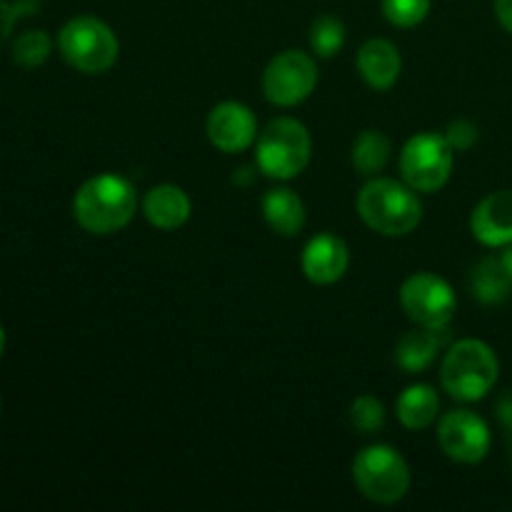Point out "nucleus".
I'll use <instances>...</instances> for the list:
<instances>
[{
    "label": "nucleus",
    "mask_w": 512,
    "mask_h": 512,
    "mask_svg": "<svg viewBox=\"0 0 512 512\" xmlns=\"http://www.w3.org/2000/svg\"><path fill=\"white\" fill-rule=\"evenodd\" d=\"M138 210V193L115 173H100L85 180L73 198V215L90 235H110L123 230Z\"/></svg>",
    "instance_id": "1"
},
{
    "label": "nucleus",
    "mask_w": 512,
    "mask_h": 512,
    "mask_svg": "<svg viewBox=\"0 0 512 512\" xmlns=\"http://www.w3.org/2000/svg\"><path fill=\"white\" fill-rule=\"evenodd\" d=\"M355 208L370 230L388 238L413 233L423 220V205L415 190L393 178H373L365 183L355 200Z\"/></svg>",
    "instance_id": "2"
},
{
    "label": "nucleus",
    "mask_w": 512,
    "mask_h": 512,
    "mask_svg": "<svg viewBox=\"0 0 512 512\" xmlns=\"http://www.w3.org/2000/svg\"><path fill=\"white\" fill-rule=\"evenodd\" d=\"M500 375V363L495 350L483 340H458L445 353L440 365L443 390L455 400L475 403L483 400L495 388Z\"/></svg>",
    "instance_id": "3"
},
{
    "label": "nucleus",
    "mask_w": 512,
    "mask_h": 512,
    "mask_svg": "<svg viewBox=\"0 0 512 512\" xmlns=\"http://www.w3.org/2000/svg\"><path fill=\"white\" fill-rule=\"evenodd\" d=\"M58 50L65 63L85 75L108 73L120 55L118 35L95 15L70 18L58 33Z\"/></svg>",
    "instance_id": "4"
},
{
    "label": "nucleus",
    "mask_w": 512,
    "mask_h": 512,
    "mask_svg": "<svg viewBox=\"0 0 512 512\" xmlns=\"http://www.w3.org/2000/svg\"><path fill=\"white\" fill-rule=\"evenodd\" d=\"M310 153H313V140L308 128L295 118H275L258 135L255 160L260 173L268 178L293 180L308 168Z\"/></svg>",
    "instance_id": "5"
},
{
    "label": "nucleus",
    "mask_w": 512,
    "mask_h": 512,
    "mask_svg": "<svg viewBox=\"0 0 512 512\" xmlns=\"http://www.w3.org/2000/svg\"><path fill=\"white\" fill-rule=\"evenodd\" d=\"M353 480L360 493L378 505L400 503L410 490L408 463L390 445L360 450L353 463Z\"/></svg>",
    "instance_id": "6"
},
{
    "label": "nucleus",
    "mask_w": 512,
    "mask_h": 512,
    "mask_svg": "<svg viewBox=\"0 0 512 512\" xmlns=\"http://www.w3.org/2000/svg\"><path fill=\"white\" fill-rule=\"evenodd\" d=\"M455 150L440 133H418L400 153V173L415 193H438L453 173Z\"/></svg>",
    "instance_id": "7"
},
{
    "label": "nucleus",
    "mask_w": 512,
    "mask_h": 512,
    "mask_svg": "<svg viewBox=\"0 0 512 512\" xmlns=\"http://www.w3.org/2000/svg\"><path fill=\"white\" fill-rule=\"evenodd\" d=\"M405 315L420 328H448L458 310V298L443 278L433 273H415L400 288Z\"/></svg>",
    "instance_id": "8"
},
{
    "label": "nucleus",
    "mask_w": 512,
    "mask_h": 512,
    "mask_svg": "<svg viewBox=\"0 0 512 512\" xmlns=\"http://www.w3.org/2000/svg\"><path fill=\"white\" fill-rule=\"evenodd\" d=\"M318 85V65L308 53L285 50L275 55L263 73V93L278 108H293L310 98Z\"/></svg>",
    "instance_id": "9"
},
{
    "label": "nucleus",
    "mask_w": 512,
    "mask_h": 512,
    "mask_svg": "<svg viewBox=\"0 0 512 512\" xmlns=\"http://www.w3.org/2000/svg\"><path fill=\"white\" fill-rule=\"evenodd\" d=\"M438 443L450 460L475 465L490 453V430L480 415L470 410H453L443 415L438 428Z\"/></svg>",
    "instance_id": "10"
},
{
    "label": "nucleus",
    "mask_w": 512,
    "mask_h": 512,
    "mask_svg": "<svg viewBox=\"0 0 512 512\" xmlns=\"http://www.w3.org/2000/svg\"><path fill=\"white\" fill-rule=\"evenodd\" d=\"M205 130H208L210 143L223 153H243L258 140V123H255L253 110L235 100L215 105L208 115Z\"/></svg>",
    "instance_id": "11"
},
{
    "label": "nucleus",
    "mask_w": 512,
    "mask_h": 512,
    "mask_svg": "<svg viewBox=\"0 0 512 512\" xmlns=\"http://www.w3.org/2000/svg\"><path fill=\"white\" fill-rule=\"evenodd\" d=\"M300 265H303V273L310 283L315 285L338 283L350 265L348 245H345L343 238H338V235L333 233L315 235V238L305 245Z\"/></svg>",
    "instance_id": "12"
},
{
    "label": "nucleus",
    "mask_w": 512,
    "mask_h": 512,
    "mask_svg": "<svg viewBox=\"0 0 512 512\" xmlns=\"http://www.w3.org/2000/svg\"><path fill=\"white\" fill-rule=\"evenodd\" d=\"M475 240L488 248H505L512 243V190H498L480 200L470 218Z\"/></svg>",
    "instance_id": "13"
},
{
    "label": "nucleus",
    "mask_w": 512,
    "mask_h": 512,
    "mask_svg": "<svg viewBox=\"0 0 512 512\" xmlns=\"http://www.w3.org/2000/svg\"><path fill=\"white\" fill-rule=\"evenodd\" d=\"M190 205L188 193L178 185H155L145 193L143 198V213L148 223L158 230H178L188 223L190 218Z\"/></svg>",
    "instance_id": "14"
},
{
    "label": "nucleus",
    "mask_w": 512,
    "mask_h": 512,
    "mask_svg": "<svg viewBox=\"0 0 512 512\" xmlns=\"http://www.w3.org/2000/svg\"><path fill=\"white\" fill-rule=\"evenodd\" d=\"M400 60L398 48L385 38H373L360 48L358 53V73L363 75L365 83L375 90H390L400 78Z\"/></svg>",
    "instance_id": "15"
},
{
    "label": "nucleus",
    "mask_w": 512,
    "mask_h": 512,
    "mask_svg": "<svg viewBox=\"0 0 512 512\" xmlns=\"http://www.w3.org/2000/svg\"><path fill=\"white\" fill-rule=\"evenodd\" d=\"M448 343V328H420L410 330L395 345V363L405 370V373L415 375L428 370L435 363L443 345Z\"/></svg>",
    "instance_id": "16"
},
{
    "label": "nucleus",
    "mask_w": 512,
    "mask_h": 512,
    "mask_svg": "<svg viewBox=\"0 0 512 512\" xmlns=\"http://www.w3.org/2000/svg\"><path fill=\"white\" fill-rule=\"evenodd\" d=\"M263 215L270 230L283 238H293L305 228V205L290 188L268 190L263 198Z\"/></svg>",
    "instance_id": "17"
},
{
    "label": "nucleus",
    "mask_w": 512,
    "mask_h": 512,
    "mask_svg": "<svg viewBox=\"0 0 512 512\" xmlns=\"http://www.w3.org/2000/svg\"><path fill=\"white\" fill-rule=\"evenodd\" d=\"M398 420L408 430H425L435 423L440 413V398L433 385H410L395 403Z\"/></svg>",
    "instance_id": "18"
},
{
    "label": "nucleus",
    "mask_w": 512,
    "mask_h": 512,
    "mask_svg": "<svg viewBox=\"0 0 512 512\" xmlns=\"http://www.w3.org/2000/svg\"><path fill=\"white\" fill-rule=\"evenodd\" d=\"M470 290L485 305H498L512 293V275L503 265L500 255L483 258L470 275Z\"/></svg>",
    "instance_id": "19"
},
{
    "label": "nucleus",
    "mask_w": 512,
    "mask_h": 512,
    "mask_svg": "<svg viewBox=\"0 0 512 512\" xmlns=\"http://www.w3.org/2000/svg\"><path fill=\"white\" fill-rule=\"evenodd\" d=\"M393 145L380 130H365L353 143V165L365 178H375L388 165Z\"/></svg>",
    "instance_id": "20"
},
{
    "label": "nucleus",
    "mask_w": 512,
    "mask_h": 512,
    "mask_svg": "<svg viewBox=\"0 0 512 512\" xmlns=\"http://www.w3.org/2000/svg\"><path fill=\"white\" fill-rule=\"evenodd\" d=\"M345 45V25L335 15H320L310 25V48L318 58H333Z\"/></svg>",
    "instance_id": "21"
},
{
    "label": "nucleus",
    "mask_w": 512,
    "mask_h": 512,
    "mask_svg": "<svg viewBox=\"0 0 512 512\" xmlns=\"http://www.w3.org/2000/svg\"><path fill=\"white\" fill-rule=\"evenodd\" d=\"M50 50H53V40L48 38L45 30H28V33H20L18 38L10 45V55L18 65L23 68H40L45 60L50 58Z\"/></svg>",
    "instance_id": "22"
},
{
    "label": "nucleus",
    "mask_w": 512,
    "mask_h": 512,
    "mask_svg": "<svg viewBox=\"0 0 512 512\" xmlns=\"http://www.w3.org/2000/svg\"><path fill=\"white\" fill-rule=\"evenodd\" d=\"M348 418H350V425H353L358 433L363 435L378 433V430L385 425L383 403H380L378 398H373V395H360V398H355L353 405H350Z\"/></svg>",
    "instance_id": "23"
},
{
    "label": "nucleus",
    "mask_w": 512,
    "mask_h": 512,
    "mask_svg": "<svg viewBox=\"0 0 512 512\" xmlns=\"http://www.w3.org/2000/svg\"><path fill=\"white\" fill-rule=\"evenodd\" d=\"M430 13V0H383V15L395 28H415Z\"/></svg>",
    "instance_id": "24"
},
{
    "label": "nucleus",
    "mask_w": 512,
    "mask_h": 512,
    "mask_svg": "<svg viewBox=\"0 0 512 512\" xmlns=\"http://www.w3.org/2000/svg\"><path fill=\"white\" fill-rule=\"evenodd\" d=\"M40 0H0V48L8 43L10 33H13L15 23L23 15H30L35 8H38Z\"/></svg>",
    "instance_id": "25"
},
{
    "label": "nucleus",
    "mask_w": 512,
    "mask_h": 512,
    "mask_svg": "<svg viewBox=\"0 0 512 512\" xmlns=\"http://www.w3.org/2000/svg\"><path fill=\"white\" fill-rule=\"evenodd\" d=\"M445 138L453 150H470L478 143V128L470 120H453L445 130Z\"/></svg>",
    "instance_id": "26"
},
{
    "label": "nucleus",
    "mask_w": 512,
    "mask_h": 512,
    "mask_svg": "<svg viewBox=\"0 0 512 512\" xmlns=\"http://www.w3.org/2000/svg\"><path fill=\"white\" fill-rule=\"evenodd\" d=\"M495 15L498 23L512 35V0H495Z\"/></svg>",
    "instance_id": "27"
},
{
    "label": "nucleus",
    "mask_w": 512,
    "mask_h": 512,
    "mask_svg": "<svg viewBox=\"0 0 512 512\" xmlns=\"http://www.w3.org/2000/svg\"><path fill=\"white\" fill-rule=\"evenodd\" d=\"M500 260H503V265L508 268V273L512 275V243L505 245V250L500 253Z\"/></svg>",
    "instance_id": "28"
},
{
    "label": "nucleus",
    "mask_w": 512,
    "mask_h": 512,
    "mask_svg": "<svg viewBox=\"0 0 512 512\" xmlns=\"http://www.w3.org/2000/svg\"><path fill=\"white\" fill-rule=\"evenodd\" d=\"M3 350H5V330L3 325H0V355H3Z\"/></svg>",
    "instance_id": "29"
},
{
    "label": "nucleus",
    "mask_w": 512,
    "mask_h": 512,
    "mask_svg": "<svg viewBox=\"0 0 512 512\" xmlns=\"http://www.w3.org/2000/svg\"><path fill=\"white\" fill-rule=\"evenodd\" d=\"M0 408H3V403H0Z\"/></svg>",
    "instance_id": "30"
}]
</instances>
